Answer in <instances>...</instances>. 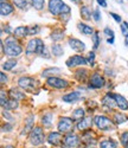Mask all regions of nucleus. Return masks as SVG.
Returning <instances> with one entry per match:
<instances>
[{"label":"nucleus","instance_id":"obj_45","mask_svg":"<svg viewBox=\"0 0 128 148\" xmlns=\"http://www.w3.org/2000/svg\"><path fill=\"white\" fill-rule=\"evenodd\" d=\"M0 77H1V83H6V81H7V77L5 76V73H4V72H1V73H0Z\"/></svg>","mask_w":128,"mask_h":148},{"label":"nucleus","instance_id":"obj_49","mask_svg":"<svg viewBox=\"0 0 128 148\" xmlns=\"http://www.w3.org/2000/svg\"><path fill=\"white\" fill-rule=\"evenodd\" d=\"M6 148H13V147H11V146H7V147H6Z\"/></svg>","mask_w":128,"mask_h":148},{"label":"nucleus","instance_id":"obj_29","mask_svg":"<svg viewBox=\"0 0 128 148\" xmlns=\"http://www.w3.org/2000/svg\"><path fill=\"white\" fill-rule=\"evenodd\" d=\"M51 49H52V53H54L55 56H61V55H63V47H62L59 44H54Z\"/></svg>","mask_w":128,"mask_h":148},{"label":"nucleus","instance_id":"obj_52","mask_svg":"<svg viewBox=\"0 0 128 148\" xmlns=\"http://www.w3.org/2000/svg\"><path fill=\"white\" fill-rule=\"evenodd\" d=\"M72 1H78V0H72Z\"/></svg>","mask_w":128,"mask_h":148},{"label":"nucleus","instance_id":"obj_36","mask_svg":"<svg viewBox=\"0 0 128 148\" xmlns=\"http://www.w3.org/2000/svg\"><path fill=\"white\" fill-rule=\"evenodd\" d=\"M121 143L123 146H128V132H125L122 135H121Z\"/></svg>","mask_w":128,"mask_h":148},{"label":"nucleus","instance_id":"obj_34","mask_svg":"<svg viewBox=\"0 0 128 148\" xmlns=\"http://www.w3.org/2000/svg\"><path fill=\"white\" fill-rule=\"evenodd\" d=\"M51 119H52V115H51V114H46V115H44V116H43L42 123H43L44 126L49 127V126L51 125V122H52V121H51Z\"/></svg>","mask_w":128,"mask_h":148},{"label":"nucleus","instance_id":"obj_46","mask_svg":"<svg viewBox=\"0 0 128 148\" xmlns=\"http://www.w3.org/2000/svg\"><path fill=\"white\" fill-rule=\"evenodd\" d=\"M3 128H4V130H7V132H8V130H11V129H10V128H11V126H10V125H6V126H4Z\"/></svg>","mask_w":128,"mask_h":148},{"label":"nucleus","instance_id":"obj_1","mask_svg":"<svg viewBox=\"0 0 128 148\" xmlns=\"http://www.w3.org/2000/svg\"><path fill=\"white\" fill-rule=\"evenodd\" d=\"M3 50L4 53H6L8 57H17L21 53L23 49L19 45V43L16 40L14 37H8V38L3 43Z\"/></svg>","mask_w":128,"mask_h":148},{"label":"nucleus","instance_id":"obj_3","mask_svg":"<svg viewBox=\"0 0 128 148\" xmlns=\"http://www.w3.org/2000/svg\"><path fill=\"white\" fill-rule=\"evenodd\" d=\"M45 50V46L43 44V40L39 39V38H34L32 40L29 42L28 46H26V53L28 55H31V53H38V55H41L43 53V51Z\"/></svg>","mask_w":128,"mask_h":148},{"label":"nucleus","instance_id":"obj_37","mask_svg":"<svg viewBox=\"0 0 128 148\" xmlns=\"http://www.w3.org/2000/svg\"><path fill=\"white\" fill-rule=\"evenodd\" d=\"M93 43H94V49H97L98 47V44H100V39H98V33L95 32L93 34Z\"/></svg>","mask_w":128,"mask_h":148},{"label":"nucleus","instance_id":"obj_4","mask_svg":"<svg viewBox=\"0 0 128 148\" xmlns=\"http://www.w3.org/2000/svg\"><path fill=\"white\" fill-rule=\"evenodd\" d=\"M94 121H95V125L100 129H102V130H113V129H115L113 122L107 116H105V115H97V116H95Z\"/></svg>","mask_w":128,"mask_h":148},{"label":"nucleus","instance_id":"obj_18","mask_svg":"<svg viewBox=\"0 0 128 148\" xmlns=\"http://www.w3.org/2000/svg\"><path fill=\"white\" fill-rule=\"evenodd\" d=\"M13 12V7H12L10 4L7 3H1V6H0V13H1V16H8L10 13H12Z\"/></svg>","mask_w":128,"mask_h":148},{"label":"nucleus","instance_id":"obj_20","mask_svg":"<svg viewBox=\"0 0 128 148\" xmlns=\"http://www.w3.org/2000/svg\"><path fill=\"white\" fill-rule=\"evenodd\" d=\"M63 38H64V32L62 30H55L52 33H51V39L55 40V42L62 40Z\"/></svg>","mask_w":128,"mask_h":148},{"label":"nucleus","instance_id":"obj_17","mask_svg":"<svg viewBox=\"0 0 128 148\" xmlns=\"http://www.w3.org/2000/svg\"><path fill=\"white\" fill-rule=\"evenodd\" d=\"M80 92L78 91H72L65 96H63V101L64 102H68V103H72V102H76V101H78V98H80Z\"/></svg>","mask_w":128,"mask_h":148},{"label":"nucleus","instance_id":"obj_6","mask_svg":"<svg viewBox=\"0 0 128 148\" xmlns=\"http://www.w3.org/2000/svg\"><path fill=\"white\" fill-rule=\"evenodd\" d=\"M18 84L20 88H23L25 90H34L37 82L31 77H21V78H19Z\"/></svg>","mask_w":128,"mask_h":148},{"label":"nucleus","instance_id":"obj_9","mask_svg":"<svg viewBox=\"0 0 128 148\" xmlns=\"http://www.w3.org/2000/svg\"><path fill=\"white\" fill-rule=\"evenodd\" d=\"M72 128V120L69 117H62L58 122V130L61 133H68Z\"/></svg>","mask_w":128,"mask_h":148},{"label":"nucleus","instance_id":"obj_50","mask_svg":"<svg viewBox=\"0 0 128 148\" xmlns=\"http://www.w3.org/2000/svg\"><path fill=\"white\" fill-rule=\"evenodd\" d=\"M87 148H94V147H92V146H89V147H87Z\"/></svg>","mask_w":128,"mask_h":148},{"label":"nucleus","instance_id":"obj_14","mask_svg":"<svg viewBox=\"0 0 128 148\" xmlns=\"http://www.w3.org/2000/svg\"><path fill=\"white\" fill-rule=\"evenodd\" d=\"M114 97H115V101H116L118 107H119L121 110H127V109H128V102H127V100H126L123 96H121V95H119V94H115Z\"/></svg>","mask_w":128,"mask_h":148},{"label":"nucleus","instance_id":"obj_41","mask_svg":"<svg viewBox=\"0 0 128 148\" xmlns=\"http://www.w3.org/2000/svg\"><path fill=\"white\" fill-rule=\"evenodd\" d=\"M93 16H94V19H95L96 21H100V19H101V14H100V11H98V10H95V11H94Z\"/></svg>","mask_w":128,"mask_h":148},{"label":"nucleus","instance_id":"obj_26","mask_svg":"<svg viewBox=\"0 0 128 148\" xmlns=\"http://www.w3.org/2000/svg\"><path fill=\"white\" fill-rule=\"evenodd\" d=\"M114 120H115V122H116L118 125H121V123H123V122H126L128 120V117L126 115L121 114V113H116L114 115Z\"/></svg>","mask_w":128,"mask_h":148},{"label":"nucleus","instance_id":"obj_28","mask_svg":"<svg viewBox=\"0 0 128 148\" xmlns=\"http://www.w3.org/2000/svg\"><path fill=\"white\" fill-rule=\"evenodd\" d=\"M87 75H88V71L87 70H77L76 71V77H77L78 81H85L87 78Z\"/></svg>","mask_w":128,"mask_h":148},{"label":"nucleus","instance_id":"obj_25","mask_svg":"<svg viewBox=\"0 0 128 148\" xmlns=\"http://www.w3.org/2000/svg\"><path fill=\"white\" fill-rule=\"evenodd\" d=\"M16 65H17V60L16 59H10V60H6L5 63L3 64V68H4V70L10 71V70L13 69Z\"/></svg>","mask_w":128,"mask_h":148},{"label":"nucleus","instance_id":"obj_32","mask_svg":"<svg viewBox=\"0 0 128 148\" xmlns=\"http://www.w3.org/2000/svg\"><path fill=\"white\" fill-rule=\"evenodd\" d=\"M45 0H32V5L36 10H42L44 7Z\"/></svg>","mask_w":128,"mask_h":148},{"label":"nucleus","instance_id":"obj_12","mask_svg":"<svg viewBox=\"0 0 128 148\" xmlns=\"http://www.w3.org/2000/svg\"><path fill=\"white\" fill-rule=\"evenodd\" d=\"M69 45H70V47L72 49V50L77 51V52H82V51H84V49H85L84 43L78 40V39H76V38H70L69 39Z\"/></svg>","mask_w":128,"mask_h":148},{"label":"nucleus","instance_id":"obj_47","mask_svg":"<svg viewBox=\"0 0 128 148\" xmlns=\"http://www.w3.org/2000/svg\"><path fill=\"white\" fill-rule=\"evenodd\" d=\"M108 43L109 44H113L114 43V37H111V38H108Z\"/></svg>","mask_w":128,"mask_h":148},{"label":"nucleus","instance_id":"obj_24","mask_svg":"<svg viewBox=\"0 0 128 148\" xmlns=\"http://www.w3.org/2000/svg\"><path fill=\"white\" fill-rule=\"evenodd\" d=\"M78 30H80L83 34H87V36H89V34L93 33V29H92L90 26L85 25V24H82V23L78 24Z\"/></svg>","mask_w":128,"mask_h":148},{"label":"nucleus","instance_id":"obj_16","mask_svg":"<svg viewBox=\"0 0 128 148\" xmlns=\"http://www.w3.org/2000/svg\"><path fill=\"white\" fill-rule=\"evenodd\" d=\"M102 103H103L105 106H107L108 108H114L115 106H118L116 104V101H115L114 95H111V94H107L103 97V100H102Z\"/></svg>","mask_w":128,"mask_h":148},{"label":"nucleus","instance_id":"obj_48","mask_svg":"<svg viewBox=\"0 0 128 148\" xmlns=\"http://www.w3.org/2000/svg\"><path fill=\"white\" fill-rule=\"evenodd\" d=\"M126 46H128V37H126Z\"/></svg>","mask_w":128,"mask_h":148},{"label":"nucleus","instance_id":"obj_15","mask_svg":"<svg viewBox=\"0 0 128 148\" xmlns=\"http://www.w3.org/2000/svg\"><path fill=\"white\" fill-rule=\"evenodd\" d=\"M47 141H49V143H51V145H54V146H57V145H59L61 143V141H62V135L59 134V133H50L49 134V136H47Z\"/></svg>","mask_w":128,"mask_h":148},{"label":"nucleus","instance_id":"obj_51","mask_svg":"<svg viewBox=\"0 0 128 148\" xmlns=\"http://www.w3.org/2000/svg\"><path fill=\"white\" fill-rule=\"evenodd\" d=\"M1 3H5V0H1Z\"/></svg>","mask_w":128,"mask_h":148},{"label":"nucleus","instance_id":"obj_22","mask_svg":"<svg viewBox=\"0 0 128 148\" xmlns=\"http://www.w3.org/2000/svg\"><path fill=\"white\" fill-rule=\"evenodd\" d=\"M100 147L101 148H116L118 145H116V142L113 141V140H103V141H101Z\"/></svg>","mask_w":128,"mask_h":148},{"label":"nucleus","instance_id":"obj_38","mask_svg":"<svg viewBox=\"0 0 128 148\" xmlns=\"http://www.w3.org/2000/svg\"><path fill=\"white\" fill-rule=\"evenodd\" d=\"M88 63L90 64V65H94V63H95V53L94 52H90L88 55Z\"/></svg>","mask_w":128,"mask_h":148},{"label":"nucleus","instance_id":"obj_19","mask_svg":"<svg viewBox=\"0 0 128 148\" xmlns=\"http://www.w3.org/2000/svg\"><path fill=\"white\" fill-rule=\"evenodd\" d=\"M10 96H11V100H16V101H20L23 98H25V95L16 89H12L10 91Z\"/></svg>","mask_w":128,"mask_h":148},{"label":"nucleus","instance_id":"obj_7","mask_svg":"<svg viewBox=\"0 0 128 148\" xmlns=\"http://www.w3.org/2000/svg\"><path fill=\"white\" fill-rule=\"evenodd\" d=\"M46 83L50 85V87L56 88V89H64V88L68 87V82L67 81H64L62 78H58V77H54V76L49 77Z\"/></svg>","mask_w":128,"mask_h":148},{"label":"nucleus","instance_id":"obj_43","mask_svg":"<svg viewBox=\"0 0 128 148\" xmlns=\"http://www.w3.org/2000/svg\"><path fill=\"white\" fill-rule=\"evenodd\" d=\"M110 16H111V17H113L115 20H116L118 23H121V17H120V16H118L116 13H113V12H111V13H110Z\"/></svg>","mask_w":128,"mask_h":148},{"label":"nucleus","instance_id":"obj_40","mask_svg":"<svg viewBox=\"0 0 128 148\" xmlns=\"http://www.w3.org/2000/svg\"><path fill=\"white\" fill-rule=\"evenodd\" d=\"M7 102H8V101H7V98H6V96H5V91L3 90V91H1V102H0V103H1L3 107H5Z\"/></svg>","mask_w":128,"mask_h":148},{"label":"nucleus","instance_id":"obj_5","mask_svg":"<svg viewBox=\"0 0 128 148\" xmlns=\"http://www.w3.org/2000/svg\"><path fill=\"white\" fill-rule=\"evenodd\" d=\"M44 133H43V129L41 127H36V128H32L31 133H30V142L34 146H38V145H42L44 142Z\"/></svg>","mask_w":128,"mask_h":148},{"label":"nucleus","instance_id":"obj_35","mask_svg":"<svg viewBox=\"0 0 128 148\" xmlns=\"http://www.w3.org/2000/svg\"><path fill=\"white\" fill-rule=\"evenodd\" d=\"M121 32L125 37H128V23L127 21H122L121 24Z\"/></svg>","mask_w":128,"mask_h":148},{"label":"nucleus","instance_id":"obj_42","mask_svg":"<svg viewBox=\"0 0 128 148\" xmlns=\"http://www.w3.org/2000/svg\"><path fill=\"white\" fill-rule=\"evenodd\" d=\"M105 33H106L107 36H109L110 38H111V37H114V31H113V30H110V29H108V27H106V29H105Z\"/></svg>","mask_w":128,"mask_h":148},{"label":"nucleus","instance_id":"obj_2","mask_svg":"<svg viewBox=\"0 0 128 148\" xmlns=\"http://www.w3.org/2000/svg\"><path fill=\"white\" fill-rule=\"evenodd\" d=\"M49 11L51 12V14L57 16V14L69 13L70 7L65 3H63L62 0H50L49 1Z\"/></svg>","mask_w":128,"mask_h":148},{"label":"nucleus","instance_id":"obj_11","mask_svg":"<svg viewBox=\"0 0 128 148\" xmlns=\"http://www.w3.org/2000/svg\"><path fill=\"white\" fill-rule=\"evenodd\" d=\"M105 85V78L98 73H94L90 78V87L92 88H102Z\"/></svg>","mask_w":128,"mask_h":148},{"label":"nucleus","instance_id":"obj_31","mask_svg":"<svg viewBox=\"0 0 128 148\" xmlns=\"http://www.w3.org/2000/svg\"><path fill=\"white\" fill-rule=\"evenodd\" d=\"M81 14H82V17L84 18V19H90V11H89V7L88 6H83L82 8H81Z\"/></svg>","mask_w":128,"mask_h":148},{"label":"nucleus","instance_id":"obj_13","mask_svg":"<svg viewBox=\"0 0 128 148\" xmlns=\"http://www.w3.org/2000/svg\"><path fill=\"white\" fill-rule=\"evenodd\" d=\"M92 125H93V120H92V117H84V119H82V120H80V122L77 123V129L78 130H87V129H89L92 127Z\"/></svg>","mask_w":128,"mask_h":148},{"label":"nucleus","instance_id":"obj_39","mask_svg":"<svg viewBox=\"0 0 128 148\" xmlns=\"http://www.w3.org/2000/svg\"><path fill=\"white\" fill-rule=\"evenodd\" d=\"M39 32V26H32V27H29V34H36Z\"/></svg>","mask_w":128,"mask_h":148},{"label":"nucleus","instance_id":"obj_10","mask_svg":"<svg viewBox=\"0 0 128 148\" xmlns=\"http://www.w3.org/2000/svg\"><path fill=\"white\" fill-rule=\"evenodd\" d=\"M88 63V60L82 56H72L67 60L68 66H76V65H84Z\"/></svg>","mask_w":128,"mask_h":148},{"label":"nucleus","instance_id":"obj_30","mask_svg":"<svg viewBox=\"0 0 128 148\" xmlns=\"http://www.w3.org/2000/svg\"><path fill=\"white\" fill-rule=\"evenodd\" d=\"M17 7L19 8H26L29 5V0H13Z\"/></svg>","mask_w":128,"mask_h":148},{"label":"nucleus","instance_id":"obj_21","mask_svg":"<svg viewBox=\"0 0 128 148\" xmlns=\"http://www.w3.org/2000/svg\"><path fill=\"white\" fill-rule=\"evenodd\" d=\"M28 34H29V29L25 26H19L14 30V36H17V37H25Z\"/></svg>","mask_w":128,"mask_h":148},{"label":"nucleus","instance_id":"obj_27","mask_svg":"<svg viewBox=\"0 0 128 148\" xmlns=\"http://www.w3.org/2000/svg\"><path fill=\"white\" fill-rule=\"evenodd\" d=\"M84 116V110L83 109H76L72 113V119L74 120H82Z\"/></svg>","mask_w":128,"mask_h":148},{"label":"nucleus","instance_id":"obj_8","mask_svg":"<svg viewBox=\"0 0 128 148\" xmlns=\"http://www.w3.org/2000/svg\"><path fill=\"white\" fill-rule=\"evenodd\" d=\"M63 145L65 148H75L78 145V136L76 134L69 133L65 135V138L63 140Z\"/></svg>","mask_w":128,"mask_h":148},{"label":"nucleus","instance_id":"obj_23","mask_svg":"<svg viewBox=\"0 0 128 148\" xmlns=\"http://www.w3.org/2000/svg\"><path fill=\"white\" fill-rule=\"evenodd\" d=\"M57 73H61V69H58V68H50V69H46V70L43 71L42 76L43 77H47L50 75H57Z\"/></svg>","mask_w":128,"mask_h":148},{"label":"nucleus","instance_id":"obj_44","mask_svg":"<svg viewBox=\"0 0 128 148\" xmlns=\"http://www.w3.org/2000/svg\"><path fill=\"white\" fill-rule=\"evenodd\" d=\"M97 3H98V5H101L102 7H107V3H106V0H97Z\"/></svg>","mask_w":128,"mask_h":148},{"label":"nucleus","instance_id":"obj_53","mask_svg":"<svg viewBox=\"0 0 128 148\" xmlns=\"http://www.w3.org/2000/svg\"><path fill=\"white\" fill-rule=\"evenodd\" d=\"M126 148H128V146H127V147H126Z\"/></svg>","mask_w":128,"mask_h":148},{"label":"nucleus","instance_id":"obj_33","mask_svg":"<svg viewBox=\"0 0 128 148\" xmlns=\"http://www.w3.org/2000/svg\"><path fill=\"white\" fill-rule=\"evenodd\" d=\"M17 107H18V101H16V100H10V101L6 103V106H5V108H6L7 110L16 109Z\"/></svg>","mask_w":128,"mask_h":148}]
</instances>
